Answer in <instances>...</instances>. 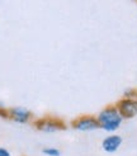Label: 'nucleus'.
<instances>
[{"mask_svg": "<svg viewBox=\"0 0 137 156\" xmlns=\"http://www.w3.org/2000/svg\"><path fill=\"white\" fill-rule=\"evenodd\" d=\"M123 98H137V90L133 88H128L123 93Z\"/></svg>", "mask_w": 137, "mask_h": 156, "instance_id": "nucleus-8", "label": "nucleus"}, {"mask_svg": "<svg viewBox=\"0 0 137 156\" xmlns=\"http://www.w3.org/2000/svg\"><path fill=\"white\" fill-rule=\"evenodd\" d=\"M71 127L75 131H79V132H93V131L99 129V123L97 121L95 115L84 114L72 121Z\"/></svg>", "mask_w": 137, "mask_h": 156, "instance_id": "nucleus-3", "label": "nucleus"}, {"mask_svg": "<svg viewBox=\"0 0 137 156\" xmlns=\"http://www.w3.org/2000/svg\"><path fill=\"white\" fill-rule=\"evenodd\" d=\"M42 154L46 156H61V151L57 147H44L42 149Z\"/></svg>", "mask_w": 137, "mask_h": 156, "instance_id": "nucleus-7", "label": "nucleus"}, {"mask_svg": "<svg viewBox=\"0 0 137 156\" xmlns=\"http://www.w3.org/2000/svg\"><path fill=\"white\" fill-rule=\"evenodd\" d=\"M0 117L2 118H8V109L0 107Z\"/></svg>", "mask_w": 137, "mask_h": 156, "instance_id": "nucleus-10", "label": "nucleus"}, {"mask_svg": "<svg viewBox=\"0 0 137 156\" xmlns=\"http://www.w3.org/2000/svg\"><path fill=\"white\" fill-rule=\"evenodd\" d=\"M97 121L99 123V128L103 129L107 133H114L116 131L119 129V127L123 124V118L119 114L116 104H111L104 107L100 112L98 113Z\"/></svg>", "mask_w": 137, "mask_h": 156, "instance_id": "nucleus-1", "label": "nucleus"}, {"mask_svg": "<svg viewBox=\"0 0 137 156\" xmlns=\"http://www.w3.org/2000/svg\"><path fill=\"white\" fill-rule=\"evenodd\" d=\"M122 144H123V138H122V136H119L117 133H111V135H108L107 137L103 138L102 149L107 154H114V152L118 151V149L122 146Z\"/></svg>", "mask_w": 137, "mask_h": 156, "instance_id": "nucleus-6", "label": "nucleus"}, {"mask_svg": "<svg viewBox=\"0 0 137 156\" xmlns=\"http://www.w3.org/2000/svg\"><path fill=\"white\" fill-rule=\"evenodd\" d=\"M8 119L18 124H28L33 122V113L26 107H13L8 109Z\"/></svg>", "mask_w": 137, "mask_h": 156, "instance_id": "nucleus-5", "label": "nucleus"}, {"mask_svg": "<svg viewBox=\"0 0 137 156\" xmlns=\"http://www.w3.org/2000/svg\"><path fill=\"white\" fill-rule=\"evenodd\" d=\"M116 107L123 119H132L137 115V98H122Z\"/></svg>", "mask_w": 137, "mask_h": 156, "instance_id": "nucleus-4", "label": "nucleus"}, {"mask_svg": "<svg viewBox=\"0 0 137 156\" xmlns=\"http://www.w3.org/2000/svg\"><path fill=\"white\" fill-rule=\"evenodd\" d=\"M33 126L38 131H42L44 133H55V132L66 129V123L62 119L57 118V117H51V115L33 121Z\"/></svg>", "mask_w": 137, "mask_h": 156, "instance_id": "nucleus-2", "label": "nucleus"}, {"mask_svg": "<svg viewBox=\"0 0 137 156\" xmlns=\"http://www.w3.org/2000/svg\"><path fill=\"white\" fill-rule=\"evenodd\" d=\"M0 156H12V154L5 147H0Z\"/></svg>", "mask_w": 137, "mask_h": 156, "instance_id": "nucleus-9", "label": "nucleus"}]
</instances>
